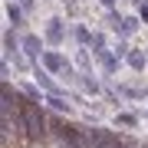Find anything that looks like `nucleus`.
Instances as JSON below:
<instances>
[{
    "instance_id": "7",
    "label": "nucleus",
    "mask_w": 148,
    "mask_h": 148,
    "mask_svg": "<svg viewBox=\"0 0 148 148\" xmlns=\"http://www.w3.org/2000/svg\"><path fill=\"white\" fill-rule=\"evenodd\" d=\"M46 102H49V106H53L56 112H69V102H63V99H59V95H49Z\"/></svg>"
},
{
    "instance_id": "6",
    "label": "nucleus",
    "mask_w": 148,
    "mask_h": 148,
    "mask_svg": "<svg viewBox=\"0 0 148 148\" xmlns=\"http://www.w3.org/2000/svg\"><path fill=\"white\" fill-rule=\"evenodd\" d=\"M128 66H132V69H145V53H138V49L128 53Z\"/></svg>"
},
{
    "instance_id": "11",
    "label": "nucleus",
    "mask_w": 148,
    "mask_h": 148,
    "mask_svg": "<svg viewBox=\"0 0 148 148\" xmlns=\"http://www.w3.org/2000/svg\"><path fill=\"white\" fill-rule=\"evenodd\" d=\"M135 122H138V119L128 115V112H122V115H119V125H135Z\"/></svg>"
},
{
    "instance_id": "3",
    "label": "nucleus",
    "mask_w": 148,
    "mask_h": 148,
    "mask_svg": "<svg viewBox=\"0 0 148 148\" xmlns=\"http://www.w3.org/2000/svg\"><path fill=\"white\" fill-rule=\"evenodd\" d=\"M23 49H27V56H40V49H43L40 36H27L23 40Z\"/></svg>"
},
{
    "instance_id": "8",
    "label": "nucleus",
    "mask_w": 148,
    "mask_h": 148,
    "mask_svg": "<svg viewBox=\"0 0 148 148\" xmlns=\"http://www.w3.org/2000/svg\"><path fill=\"white\" fill-rule=\"evenodd\" d=\"M76 40H79V43H92L95 36H92V33L86 30V27H76Z\"/></svg>"
},
{
    "instance_id": "4",
    "label": "nucleus",
    "mask_w": 148,
    "mask_h": 148,
    "mask_svg": "<svg viewBox=\"0 0 148 148\" xmlns=\"http://www.w3.org/2000/svg\"><path fill=\"white\" fill-rule=\"evenodd\" d=\"M46 36L53 40V43H59V40H63V23H59V20H49V30H46Z\"/></svg>"
},
{
    "instance_id": "1",
    "label": "nucleus",
    "mask_w": 148,
    "mask_h": 148,
    "mask_svg": "<svg viewBox=\"0 0 148 148\" xmlns=\"http://www.w3.org/2000/svg\"><path fill=\"white\" fill-rule=\"evenodd\" d=\"M23 135L33 142H40L46 135V119H43L40 106H23Z\"/></svg>"
},
{
    "instance_id": "12",
    "label": "nucleus",
    "mask_w": 148,
    "mask_h": 148,
    "mask_svg": "<svg viewBox=\"0 0 148 148\" xmlns=\"http://www.w3.org/2000/svg\"><path fill=\"white\" fill-rule=\"evenodd\" d=\"M82 89H86V92H92V95H95V92H99V82H92V79H82Z\"/></svg>"
},
{
    "instance_id": "15",
    "label": "nucleus",
    "mask_w": 148,
    "mask_h": 148,
    "mask_svg": "<svg viewBox=\"0 0 148 148\" xmlns=\"http://www.w3.org/2000/svg\"><path fill=\"white\" fill-rule=\"evenodd\" d=\"M102 3H106V7H112V3H115V0H102Z\"/></svg>"
},
{
    "instance_id": "14",
    "label": "nucleus",
    "mask_w": 148,
    "mask_h": 148,
    "mask_svg": "<svg viewBox=\"0 0 148 148\" xmlns=\"http://www.w3.org/2000/svg\"><path fill=\"white\" fill-rule=\"evenodd\" d=\"M142 16H145V20H148V0H145V3H142Z\"/></svg>"
},
{
    "instance_id": "13",
    "label": "nucleus",
    "mask_w": 148,
    "mask_h": 148,
    "mask_svg": "<svg viewBox=\"0 0 148 148\" xmlns=\"http://www.w3.org/2000/svg\"><path fill=\"white\" fill-rule=\"evenodd\" d=\"M122 92H125V95H135V99H142V95H145L142 89H128V86H122Z\"/></svg>"
},
{
    "instance_id": "2",
    "label": "nucleus",
    "mask_w": 148,
    "mask_h": 148,
    "mask_svg": "<svg viewBox=\"0 0 148 148\" xmlns=\"http://www.w3.org/2000/svg\"><path fill=\"white\" fill-rule=\"evenodd\" d=\"M43 63H46V69H53V73H59V69H66V73H69L66 59L59 56V53H46V56H43Z\"/></svg>"
},
{
    "instance_id": "10",
    "label": "nucleus",
    "mask_w": 148,
    "mask_h": 148,
    "mask_svg": "<svg viewBox=\"0 0 148 148\" xmlns=\"http://www.w3.org/2000/svg\"><path fill=\"white\" fill-rule=\"evenodd\" d=\"M119 30H122V33H135V20H132V16H125V20L119 23Z\"/></svg>"
},
{
    "instance_id": "9",
    "label": "nucleus",
    "mask_w": 148,
    "mask_h": 148,
    "mask_svg": "<svg viewBox=\"0 0 148 148\" xmlns=\"http://www.w3.org/2000/svg\"><path fill=\"white\" fill-rule=\"evenodd\" d=\"M7 16H10V23H20V20H23V13H20V7H13V3L7 7Z\"/></svg>"
},
{
    "instance_id": "5",
    "label": "nucleus",
    "mask_w": 148,
    "mask_h": 148,
    "mask_svg": "<svg viewBox=\"0 0 148 148\" xmlns=\"http://www.w3.org/2000/svg\"><path fill=\"white\" fill-rule=\"evenodd\" d=\"M95 56H99V59H102V66H106V69H109V73H112V69H115V66H119V59H115V56H112V53H106V49H99V53H95Z\"/></svg>"
}]
</instances>
